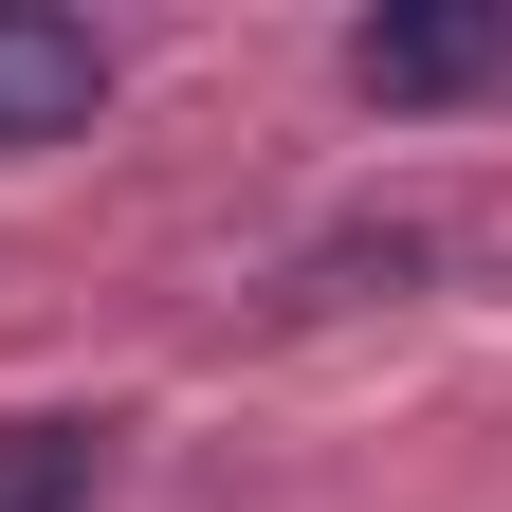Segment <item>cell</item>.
<instances>
[{
    "mask_svg": "<svg viewBox=\"0 0 512 512\" xmlns=\"http://www.w3.org/2000/svg\"><path fill=\"white\" fill-rule=\"evenodd\" d=\"M512 74V19H476V0H384V19H348V92L366 110H458Z\"/></svg>",
    "mask_w": 512,
    "mask_h": 512,
    "instance_id": "cell-1",
    "label": "cell"
},
{
    "mask_svg": "<svg viewBox=\"0 0 512 512\" xmlns=\"http://www.w3.org/2000/svg\"><path fill=\"white\" fill-rule=\"evenodd\" d=\"M92 110H110V37L55 0H0V147H74Z\"/></svg>",
    "mask_w": 512,
    "mask_h": 512,
    "instance_id": "cell-2",
    "label": "cell"
},
{
    "mask_svg": "<svg viewBox=\"0 0 512 512\" xmlns=\"http://www.w3.org/2000/svg\"><path fill=\"white\" fill-rule=\"evenodd\" d=\"M110 494V421H0V512H92Z\"/></svg>",
    "mask_w": 512,
    "mask_h": 512,
    "instance_id": "cell-3",
    "label": "cell"
}]
</instances>
